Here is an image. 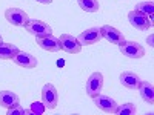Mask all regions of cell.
<instances>
[{
  "label": "cell",
  "mask_w": 154,
  "mask_h": 115,
  "mask_svg": "<svg viewBox=\"0 0 154 115\" xmlns=\"http://www.w3.org/2000/svg\"><path fill=\"white\" fill-rule=\"evenodd\" d=\"M5 19L11 25H14V26H20V28H25V26H26V23L29 22L28 14L23 9H19V8H8L5 11Z\"/></svg>",
  "instance_id": "cell-1"
},
{
  "label": "cell",
  "mask_w": 154,
  "mask_h": 115,
  "mask_svg": "<svg viewBox=\"0 0 154 115\" xmlns=\"http://www.w3.org/2000/svg\"><path fill=\"white\" fill-rule=\"evenodd\" d=\"M119 49H120V52L125 57H128V58H134L136 60V58H142L145 55L143 46L140 43H137V42H128V40H125L122 45H119Z\"/></svg>",
  "instance_id": "cell-2"
},
{
  "label": "cell",
  "mask_w": 154,
  "mask_h": 115,
  "mask_svg": "<svg viewBox=\"0 0 154 115\" xmlns=\"http://www.w3.org/2000/svg\"><path fill=\"white\" fill-rule=\"evenodd\" d=\"M128 22H130L133 26L136 29H140V31H146L152 26V22L148 16L142 14V12H139V11H131V12H128Z\"/></svg>",
  "instance_id": "cell-3"
},
{
  "label": "cell",
  "mask_w": 154,
  "mask_h": 115,
  "mask_svg": "<svg viewBox=\"0 0 154 115\" xmlns=\"http://www.w3.org/2000/svg\"><path fill=\"white\" fill-rule=\"evenodd\" d=\"M102 87H103V75L100 72H94L89 75V78L86 80V84H85V89H86V94L94 98L96 95L100 94Z\"/></svg>",
  "instance_id": "cell-4"
},
{
  "label": "cell",
  "mask_w": 154,
  "mask_h": 115,
  "mask_svg": "<svg viewBox=\"0 0 154 115\" xmlns=\"http://www.w3.org/2000/svg\"><path fill=\"white\" fill-rule=\"evenodd\" d=\"M25 29L35 37H45V35L53 34V28L42 20H29L26 23V26H25Z\"/></svg>",
  "instance_id": "cell-5"
},
{
  "label": "cell",
  "mask_w": 154,
  "mask_h": 115,
  "mask_svg": "<svg viewBox=\"0 0 154 115\" xmlns=\"http://www.w3.org/2000/svg\"><path fill=\"white\" fill-rule=\"evenodd\" d=\"M59 40H60L62 51H65L68 54H79L82 51V45L77 40V37H72L69 34H62L59 37Z\"/></svg>",
  "instance_id": "cell-6"
},
{
  "label": "cell",
  "mask_w": 154,
  "mask_h": 115,
  "mask_svg": "<svg viewBox=\"0 0 154 115\" xmlns=\"http://www.w3.org/2000/svg\"><path fill=\"white\" fill-rule=\"evenodd\" d=\"M42 101L48 109H56L57 101H59V95H57V89L54 87V84L46 83L42 87Z\"/></svg>",
  "instance_id": "cell-7"
},
{
  "label": "cell",
  "mask_w": 154,
  "mask_h": 115,
  "mask_svg": "<svg viewBox=\"0 0 154 115\" xmlns=\"http://www.w3.org/2000/svg\"><path fill=\"white\" fill-rule=\"evenodd\" d=\"M102 31V38H105L106 42H109L111 45H122L125 42V35L116 29L114 26H109V25H105V26L100 28Z\"/></svg>",
  "instance_id": "cell-8"
},
{
  "label": "cell",
  "mask_w": 154,
  "mask_h": 115,
  "mask_svg": "<svg viewBox=\"0 0 154 115\" xmlns=\"http://www.w3.org/2000/svg\"><path fill=\"white\" fill-rule=\"evenodd\" d=\"M102 38V31L99 26H93V28H88L86 31L80 32V35L77 37V40L80 42L82 46H89V45H94L97 43Z\"/></svg>",
  "instance_id": "cell-9"
},
{
  "label": "cell",
  "mask_w": 154,
  "mask_h": 115,
  "mask_svg": "<svg viewBox=\"0 0 154 115\" xmlns=\"http://www.w3.org/2000/svg\"><path fill=\"white\" fill-rule=\"evenodd\" d=\"M35 43L42 49L48 51V52H57V51H62L60 40L57 37H54L53 34L45 35V37H35Z\"/></svg>",
  "instance_id": "cell-10"
},
{
  "label": "cell",
  "mask_w": 154,
  "mask_h": 115,
  "mask_svg": "<svg viewBox=\"0 0 154 115\" xmlns=\"http://www.w3.org/2000/svg\"><path fill=\"white\" fill-rule=\"evenodd\" d=\"M93 101H94V105H96L100 111H103V112H106V114H114L116 108H117V103L114 101V98H111V97H108V95L99 94V95H96V97L93 98Z\"/></svg>",
  "instance_id": "cell-11"
},
{
  "label": "cell",
  "mask_w": 154,
  "mask_h": 115,
  "mask_svg": "<svg viewBox=\"0 0 154 115\" xmlns=\"http://www.w3.org/2000/svg\"><path fill=\"white\" fill-rule=\"evenodd\" d=\"M12 61H14L17 66L25 68V69H32V68L37 66V58L32 54L23 52V51H19V52L16 54V57L12 58Z\"/></svg>",
  "instance_id": "cell-12"
},
{
  "label": "cell",
  "mask_w": 154,
  "mask_h": 115,
  "mask_svg": "<svg viewBox=\"0 0 154 115\" xmlns=\"http://www.w3.org/2000/svg\"><path fill=\"white\" fill-rule=\"evenodd\" d=\"M140 80L139 78V75L134 74V72H130V71H126V72H122L120 74V83L128 87V89H137L139 84H140Z\"/></svg>",
  "instance_id": "cell-13"
},
{
  "label": "cell",
  "mask_w": 154,
  "mask_h": 115,
  "mask_svg": "<svg viewBox=\"0 0 154 115\" xmlns=\"http://www.w3.org/2000/svg\"><path fill=\"white\" fill-rule=\"evenodd\" d=\"M139 94L140 97L143 98V101H146L148 105H152L154 103V89H152V84L148 83V81H140L139 84Z\"/></svg>",
  "instance_id": "cell-14"
},
{
  "label": "cell",
  "mask_w": 154,
  "mask_h": 115,
  "mask_svg": "<svg viewBox=\"0 0 154 115\" xmlns=\"http://www.w3.org/2000/svg\"><path fill=\"white\" fill-rule=\"evenodd\" d=\"M19 103V97L17 94L11 92V91H0V106L9 109L11 106H14Z\"/></svg>",
  "instance_id": "cell-15"
},
{
  "label": "cell",
  "mask_w": 154,
  "mask_h": 115,
  "mask_svg": "<svg viewBox=\"0 0 154 115\" xmlns=\"http://www.w3.org/2000/svg\"><path fill=\"white\" fill-rule=\"evenodd\" d=\"M17 52H19L17 46L11 45V43L0 42V60H12Z\"/></svg>",
  "instance_id": "cell-16"
},
{
  "label": "cell",
  "mask_w": 154,
  "mask_h": 115,
  "mask_svg": "<svg viewBox=\"0 0 154 115\" xmlns=\"http://www.w3.org/2000/svg\"><path fill=\"white\" fill-rule=\"evenodd\" d=\"M136 11L142 12V14L148 16L152 22V12H154V3L151 0H146V2H142V3H137L136 5Z\"/></svg>",
  "instance_id": "cell-17"
},
{
  "label": "cell",
  "mask_w": 154,
  "mask_h": 115,
  "mask_svg": "<svg viewBox=\"0 0 154 115\" xmlns=\"http://www.w3.org/2000/svg\"><path fill=\"white\" fill-rule=\"evenodd\" d=\"M136 112H137V108H136V105H133V103L120 105V106L116 108V111H114L116 115H136Z\"/></svg>",
  "instance_id": "cell-18"
},
{
  "label": "cell",
  "mask_w": 154,
  "mask_h": 115,
  "mask_svg": "<svg viewBox=\"0 0 154 115\" xmlns=\"http://www.w3.org/2000/svg\"><path fill=\"white\" fill-rule=\"evenodd\" d=\"M77 5L86 12H97L99 11V2L97 0H77Z\"/></svg>",
  "instance_id": "cell-19"
},
{
  "label": "cell",
  "mask_w": 154,
  "mask_h": 115,
  "mask_svg": "<svg viewBox=\"0 0 154 115\" xmlns=\"http://www.w3.org/2000/svg\"><path fill=\"white\" fill-rule=\"evenodd\" d=\"M45 111H46V106L43 105V101L42 103L40 101H34L29 108V114H32V115H42Z\"/></svg>",
  "instance_id": "cell-20"
},
{
  "label": "cell",
  "mask_w": 154,
  "mask_h": 115,
  "mask_svg": "<svg viewBox=\"0 0 154 115\" xmlns=\"http://www.w3.org/2000/svg\"><path fill=\"white\" fill-rule=\"evenodd\" d=\"M26 114H29V111H26V109H23L22 106H19V103L14 105V106H11L6 111V115H26Z\"/></svg>",
  "instance_id": "cell-21"
},
{
  "label": "cell",
  "mask_w": 154,
  "mask_h": 115,
  "mask_svg": "<svg viewBox=\"0 0 154 115\" xmlns=\"http://www.w3.org/2000/svg\"><path fill=\"white\" fill-rule=\"evenodd\" d=\"M37 3H42V5H49V3H53V0H35Z\"/></svg>",
  "instance_id": "cell-22"
},
{
  "label": "cell",
  "mask_w": 154,
  "mask_h": 115,
  "mask_svg": "<svg viewBox=\"0 0 154 115\" xmlns=\"http://www.w3.org/2000/svg\"><path fill=\"white\" fill-rule=\"evenodd\" d=\"M152 37H154V35H149V37H148V43H149V46H152Z\"/></svg>",
  "instance_id": "cell-23"
},
{
  "label": "cell",
  "mask_w": 154,
  "mask_h": 115,
  "mask_svg": "<svg viewBox=\"0 0 154 115\" xmlns=\"http://www.w3.org/2000/svg\"><path fill=\"white\" fill-rule=\"evenodd\" d=\"M0 42H2V35H0Z\"/></svg>",
  "instance_id": "cell-24"
}]
</instances>
